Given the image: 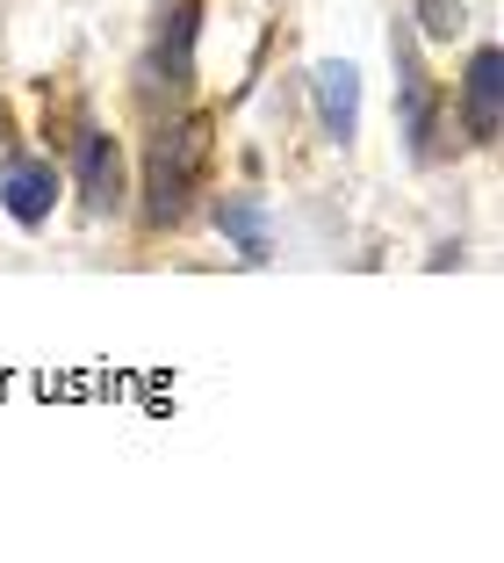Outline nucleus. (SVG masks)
I'll return each mask as SVG.
<instances>
[{
	"label": "nucleus",
	"mask_w": 504,
	"mask_h": 563,
	"mask_svg": "<svg viewBox=\"0 0 504 563\" xmlns=\"http://www.w3.org/2000/svg\"><path fill=\"white\" fill-rule=\"evenodd\" d=\"M58 166L51 159H30V152H8V166H0V202H8V217H15L22 232H44L51 210H58Z\"/></svg>",
	"instance_id": "obj_5"
},
{
	"label": "nucleus",
	"mask_w": 504,
	"mask_h": 563,
	"mask_svg": "<svg viewBox=\"0 0 504 563\" xmlns=\"http://www.w3.org/2000/svg\"><path fill=\"white\" fill-rule=\"evenodd\" d=\"M455 117L469 131V145H497L504 137V51L497 44L469 51V66L455 80Z\"/></svg>",
	"instance_id": "obj_2"
},
{
	"label": "nucleus",
	"mask_w": 504,
	"mask_h": 563,
	"mask_svg": "<svg viewBox=\"0 0 504 563\" xmlns=\"http://www.w3.org/2000/svg\"><path fill=\"white\" fill-rule=\"evenodd\" d=\"M216 232L238 246V261H253L260 267L267 253H275V239H267V210L253 196H231V202H216Z\"/></svg>",
	"instance_id": "obj_8"
},
{
	"label": "nucleus",
	"mask_w": 504,
	"mask_h": 563,
	"mask_svg": "<svg viewBox=\"0 0 504 563\" xmlns=\"http://www.w3.org/2000/svg\"><path fill=\"white\" fill-rule=\"evenodd\" d=\"M72 188H80V202L94 217H115L123 210V152H115V137L101 131V123H80V137H72Z\"/></svg>",
	"instance_id": "obj_3"
},
{
	"label": "nucleus",
	"mask_w": 504,
	"mask_h": 563,
	"mask_svg": "<svg viewBox=\"0 0 504 563\" xmlns=\"http://www.w3.org/2000/svg\"><path fill=\"white\" fill-rule=\"evenodd\" d=\"M210 145H216V123L210 117H180V123H159V137L145 145V224H180L195 210V188L210 174Z\"/></svg>",
	"instance_id": "obj_1"
},
{
	"label": "nucleus",
	"mask_w": 504,
	"mask_h": 563,
	"mask_svg": "<svg viewBox=\"0 0 504 563\" xmlns=\"http://www.w3.org/2000/svg\"><path fill=\"white\" fill-rule=\"evenodd\" d=\"M390 51H396V101H404L411 159H433V152H439V95H433V80H425V66H418V44H411V30H396Z\"/></svg>",
	"instance_id": "obj_4"
},
{
	"label": "nucleus",
	"mask_w": 504,
	"mask_h": 563,
	"mask_svg": "<svg viewBox=\"0 0 504 563\" xmlns=\"http://www.w3.org/2000/svg\"><path fill=\"white\" fill-rule=\"evenodd\" d=\"M310 101H317V123H325L332 145L360 137V73L354 66H317L310 73Z\"/></svg>",
	"instance_id": "obj_7"
},
{
	"label": "nucleus",
	"mask_w": 504,
	"mask_h": 563,
	"mask_svg": "<svg viewBox=\"0 0 504 563\" xmlns=\"http://www.w3.org/2000/svg\"><path fill=\"white\" fill-rule=\"evenodd\" d=\"M411 15H418V30L425 36H439V44H447V36H461V0H411Z\"/></svg>",
	"instance_id": "obj_9"
},
{
	"label": "nucleus",
	"mask_w": 504,
	"mask_h": 563,
	"mask_svg": "<svg viewBox=\"0 0 504 563\" xmlns=\"http://www.w3.org/2000/svg\"><path fill=\"white\" fill-rule=\"evenodd\" d=\"M195 36H202V0H173L166 8V30L145 58V87H195Z\"/></svg>",
	"instance_id": "obj_6"
}]
</instances>
